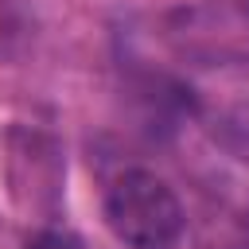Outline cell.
I'll return each instance as SVG.
<instances>
[{"label":"cell","instance_id":"obj_1","mask_svg":"<svg viewBox=\"0 0 249 249\" xmlns=\"http://www.w3.org/2000/svg\"><path fill=\"white\" fill-rule=\"evenodd\" d=\"M105 226L128 249H171L183 233V202L148 167H124L109 179L101 198Z\"/></svg>","mask_w":249,"mask_h":249},{"label":"cell","instance_id":"obj_2","mask_svg":"<svg viewBox=\"0 0 249 249\" xmlns=\"http://www.w3.org/2000/svg\"><path fill=\"white\" fill-rule=\"evenodd\" d=\"M23 249H86V245L70 230H62V226H39V230L27 233Z\"/></svg>","mask_w":249,"mask_h":249}]
</instances>
